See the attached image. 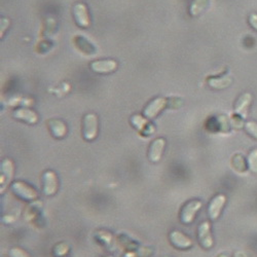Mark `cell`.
<instances>
[{"instance_id":"obj_1","label":"cell","mask_w":257,"mask_h":257,"mask_svg":"<svg viewBox=\"0 0 257 257\" xmlns=\"http://www.w3.org/2000/svg\"><path fill=\"white\" fill-rule=\"evenodd\" d=\"M98 117L94 113L85 114L82 120V136L84 140L93 141L98 136Z\"/></svg>"},{"instance_id":"obj_2","label":"cell","mask_w":257,"mask_h":257,"mask_svg":"<svg viewBox=\"0 0 257 257\" xmlns=\"http://www.w3.org/2000/svg\"><path fill=\"white\" fill-rule=\"evenodd\" d=\"M203 207V203L198 199H192L187 202L180 212V220L184 224H190L196 218L198 211Z\"/></svg>"},{"instance_id":"obj_3","label":"cell","mask_w":257,"mask_h":257,"mask_svg":"<svg viewBox=\"0 0 257 257\" xmlns=\"http://www.w3.org/2000/svg\"><path fill=\"white\" fill-rule=\"evenodd\" d=\"M12 190L18 198L24 199V201H32L38 197L37 192L32 186L22 181L14 182L12 184Z\"/></svg>"},{"instance_id":"obj_4","label":"cell","mask_w":257,"mask_h":257,"mask_svg":"<svg viewBox=\"0 0 257 257\" xmlns=\"http://www.w3.org/2000/svg\"><path fill=\"white\" fill-rule=\"evenodd\" d=\"M198 239L204 249H211L213 247V237L211 234V224L209 221H204L198 227Z\"/></svg>"},{"instance_id":"obj_5","label":"cell","mask_w":257,"mask_h":257,"mask_svg":"<svg viewBox=\"0 0 257 257\" xmlns=\"http://www.w3.org/2000/svg\"><path fill=\"white\" fill-rule=\"evenodd\" d=\"M118 67H119L118 62L112 59L96 60L90 63L91 70L98 74H110L116 71Z\"/></svg>"},{"instance_id":"obj_6","label":"cell","mask_w":257,"mask_h":257,"mask_svg":"<svg viewBox=\"0 0 257 257\" xmlns=\"http://www.w3.org/2000/svg\"><path fill=\"white\" fill-rule=\"evenodd\" d=\"M167 104L168 100L166 98H156L147 104L143 110V116L148 119H155L158 116V113L167 106Z\"/></svg>"},{"instance_id":"obj_7","label":"cell","mask_w":257,"mask_h":257,"mask_svg":"<svg viewBox=\"0 0 257 257\" xmlns=\"http://www.w3.org/2000/svg\"><path fill=\"white\" fill-rule=\"evenodd\" d=\"M74 20L80 28H89L91 25V18L88 8L83 3H76L73 6Z\"/></svg>"},{"instance_id":"obj_8","label":"cell","mask_w":257,"mask_h":257,"mask_svg":"<svg viewBox=\"0 0 257 257\" xmlns=\"http://www.w3.org/2000/svg\"><path fill=\"white\" fill-rule=\"evenodd\" d=\"M226 203V197L224 195H217L212 199L208 206V215L211 220L218 219L220 216L222 209Z\"/></svg>"},{"instance_id":"obj_9","label":"cell","mask_w":257,"mask_h":257,"mask_svg":"<svg viewBox=\"0 0 257 257\" xmlns=\"http://www.w3.org/2000/svg\"><path fill=\"white\" fill-rule=\"evenodd\" d=\"M166 146V140L164 138H157L151 142L148 149V158L151 163H158L163 157Z\"/></svg>"},{"instance_id":"obj_10","label":"cell","mask_w":257,"mask_h":257,"mask_svg":"<svg viewBox=\"0 0 257 257\" xmlns=\"http://www.w3.org/2000/svg\"><path fill=\"white\" fill-rule=\"evenodd\" d=\"M43 194L45 196H53L58 190V178L53 171H46L42 175Z\"/></svg>"},{"instance_id":"obj_11","label":"cell","mask_w":257,"mask_h":257,"mask_svg":"<svg viewBox=\"0 0 257 257\" xmlns=\"http://www.w3.org/2000/svg\"><path fill=\"white\" fill-rule=\"evenodd\" d=\"M14 177V163L9 159L5 158L1 163V176H0V185H1V193L11 183Z\"/></svg>"},{"instance_id":"obj_12","label":"cell","mask_w":257,"mask_h":257,"mask_svg":"<svg viewBox=\"0 0 257 257\" xmlns=\"http://www.w3.org/2000/svg\"><path fill=\"white\" fill-rule=\"evenodd\" d=\"M170 242L172 244L174 247L178 249H188L190 247L193 246V241L190 237H188L187 236H185L184 234H182L181 232L179 231H173L171 232L170 236Z\"/></svg>"},{"instance_id":"obj_13","label":"cell","mask_w":257,"mask_h":257,"mask_svg":"<svg viewBox=\"0 0 257 257\" xmlns=\"http://www.w3.org/2000/svg\"><path fill=\"white\" fill-rule=\"evenodd\" d=\"M252 102V95L250 93H244L239 97L235 104V112L243 119H246L248 108Z\"/></svg>"},{"instance_id":"obj_14","label":"cell","mask_w":257,"mask_h":257,"mask_svg":"<svg viewBox=\"0 0 257 257\" xmlns=\"http://www.w3.org/2000/svg\"><path fill=\"white\" fill-rule=\"evenodd\" d=\"M47 127L51 132V134L55 138H64L67 134V127H66L65 122L58 119H51L47 120Z\"/></svg>"},{"instance_id":"obj_15","label":"cell","mask_w":257,"mask_h":257,"mask_svg":"<svg viewBox=\"0 0 257 257\" xmlns=\"http://www.w3.org/2000/svg\"><path fill=\"white\" fill-rule=\"evenodd\" d=\"M13 117L19 120H23L30 125H35L38 121L37 113L29 108H19L13 112Z\"/></svg>"},{"instance_id":"obj_16","label":"cell","mask_w":257,"mask_h":257,"mask_svg":"<svg viewBox=\"0 0 257 257\" xmlns=\"http://www.w3.org/2000/svg\"><path fill=\"white\" fill-rule=\"evenodd\" d=\"M131 123L135 129L140 132H143L146 135H150L154 133V127L148 123L147 119L144 117L139 116V114H135V116L131 118Z\"/></svg>"},{"instance_id":"obj_17","label":"cell","mask_w":257,"mask_h":257,"mask_svg":"<svg viewBox=\"0 0 257 257\" xmlns=\"http://www.w3.org/2000/svg\"><path fill=\"white\" fill-rule=\"evenodd\" d=\"M73 42L75 46L78 47V50H79L84 55L91 56L96 53V49H95V46L92 44V42H90L88 38H85L82 35L75 36L73 38Z\"/></svg>"},{"instance_id":"obj_18","label":"cell","mask_w":257,"mask_h":257,"mask_svg":"<svg viewBox=\"0 0 257 257\" xmlns=\"http://www.w3.org/2000/svg\"><path fill=\"white\" fill-rule=\"evenodd\" d=\"M233 82V79L231 75L225 74L220 78H210L208 79L207 83L210 88L215 89V90H223L226 89L227 87H230Z\"/></svg>"},{"instance_id":"obj_19","label":"cell","mask_w":257,"mask_h":257,"mask_svg":"<svg viewBox=\"0 0 257 257\" xmlns=\"http://www.w3.org/2000/svg\"><path fill=\"white\" fill-rule=\"evenodd\" d=\"M209 0H194L189 7V14L193 17H198L209 6Z\"/></svg>"},{"instance_id":"obj_20","label":"cell","mask_w":257,"mask_h":257,"mask_svg":"<svg viewBox=\"0 0 257 257\" xmlns=\"http://www.w3.org/2000/svg\"><path fill=\"white\" fill-rule=\"evenodd\" d=\"M247 165L252 173L257 174V148L253 149L247 158Z\"/></svg>"},{"instance_id":"obj_21","label":"cell","mask_w":257,"mask_h":257,"mask_svg":"<svg viewBox=\"0 0 257 257\" xmlns=\"http://www.w3.org/2000/svg\"><path fill=\"white\" fill-rule=\"evenodd\" d=\"M246 132L248 133L250 136L257 140V122L255 121H247L244 126Z\"/></svg>"},{"instance_id":"obj_22","label":"cell","mask_w":257,"mask_h":257,"mask_svg":"<svg viewBox=\"0 0 257 257\" xmlns=\"http://www.w3.org/2000/svg\"><path fill=\"white\" fill-rule=\"evenodd\" d=\"M8 254L11 257H30V255L28 254L26 251H24L21 248H18V247L12 248L11 250H9Z\"/></svg>"},{"instance_id":"obj_23","label":"cell","mask_w":257,"mask_h":257,"mask_svg":"<svg viewBox=\"0 0 257 257\" xmlns=\"http://www.w3.org/2000/svg\"><path fill=\"white\" fill-rule=\"evenodd\" d=\"M248 22L253 29L257 31V14H255V13L250 14L249 18H248Z\"/></svg>"},{"instance_id":"obj_24","label":"cell","mask_w":257,"mask_h":257,"mask_svg":"<svg viewBox=\"0 0 257 257\" xmlns=\"http://www.w3.org/2000/svg\"><path fill=\"white\" fill-rule=\"evenodd\" d=\"M236 257H248V256H247L245 253H243V252H237L236 253Z\"/></svg>"},{"instance_id":"obj_25","label":"cell","mask_w":257,"mask_h":257,"mask_svg":"<svg viewBox=\"0 0 257 257\" xmlns=\"http://www.w3.org/2000/svg\"><path fill=\"white\" fill-rule=\"evenodd\" d=\"M125 257H136V254L134 252H128L125 254Z\"/></svg>"},{"instance_id":"obj_26","label":"cell","mask_w":257,"mask_h":257,"mask_svg":"<svg viewBox=\"0 0 257 257\" xmlns=\"http://www.w3.org/2000/svg\"><path fill=\"white\" fill-rule=\"evenodd\" d=\"M218 257H228V255H226V254H220Z\"/></svg>"},{"instance_id":"obj_27","label":"cell","mask_w":257,"mask_h":257,"mask_svg":"<svg viewBox=\"0 0 257 257\" xmlns=\"http://www.w3.org/2000/svg\"><path fill=\"white\" fill-rule=\"evenodd\" d=\"M106 257H112V256H106Z\"/></svg>"}]
</instances>
